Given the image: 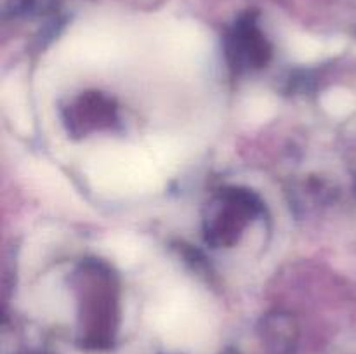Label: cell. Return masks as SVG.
<instances>
[{"instance_id":"obj_1","label":"cell","mask_w":356,"mask_h":354,"mask_svg":"<svg viewBox=\"0 0 356 354\" xmlns=\"http://www.w3.org/2000/svg\"><path fill=\"white\" fill-rule=\"evenodd\" d=\"M80 292V344L90 351L110 349L118 328V283L113 269L87 259L75 273Z\"/></svg>"},{"instance_id":"obj_2","label":"cell","mask_w":356,"mask_h":354,"mask_svg":"<svg viewBox=\"0 0 356 354\" xmlns=\"http://www.w3.org/2000/svg\"><path fill=\"white\" fill-rule=\"evenodd\" d=\"M264 212V203L252 189L222 187L205 208L204 235L212 246H233L252 219Z\"/></svg>"},{"instance_id":"obj_3","label":"cell","mask_w":356,"mask_h":354,"mask_svg":"<svg viewBox=\"0 0 356 354\" xmlns=\"http://www.w3.org/2000/svg\"><path fill=\"white\" fill-rule=\"evenodd\" d=\"M225 56L235 73L261 69L270 62L271 45L257 26L254 14L240 17L226 33Z\"/></svg>"},{"instance_id":"obj_4","label":"cell","mask_w":356,"mask_h":354,"mask_svg":"<svg viewBox=\"0 0 356 354\" xmlns=\"http://www.w3.org/2000/svg\"><path fill=\"white\" fill-rule=\"evenodd\" d=\"M118 120L117 104L101 92H86L65 110V125L75 137L113 127Z\"/></svg>"},{"instance_id":"obj_5","label":"cell","mask_w":356,"mask_h":354,"mask_svg":"<svg viewBox=\"0 0 356 354\" xmlns=\"http://www.w3.org/2000/svg\"><path fill=\"white\" fill-rule=\"evenodd\" d=\"M264 354H296L299 344V326L294 316L284 311H273L263 316L257 325Z\"/></svg>"},{"instance_id":"obj_6","label":"cell","mask_w":356,"mask_h":354,"mask_svg":"<svg viewBox=\"0 0 356 354\" xmlns=\"http://www.w3.org/2000/svg\"><path fill=\"white\" fill-rule=\"evenodd\" d=\"M221 354H240V353H238V351H236V349H233V347H228V349L222 351Z\"/></svg>"}]
</instances>
